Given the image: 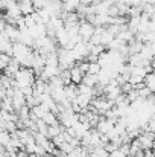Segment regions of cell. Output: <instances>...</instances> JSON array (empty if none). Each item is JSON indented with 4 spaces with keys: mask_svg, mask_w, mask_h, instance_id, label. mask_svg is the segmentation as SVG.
Returning a JSON list of instances; mask_svg holds the SVG:
<instances>
[{
    "mask_svg": "<svg viewBox=\"0 0 155 157\" xmlns=\"http://www.w3.org/2000/svg\"><path fill=\"white\" fill-rule=\"evenodd\" d=\"M68 75H70V82H72L73 86H79L81 81H82V76H84V73L78 69L76 64L68 69Z\"/></svg>",
    "mask_w": 155,
    "mask_h": 157,
    "instance_id": "8992f818",
    "label": "cell"
},
{
    "mask_svg": "<svg viewBox=\"0 0 155 157\" xmlns=\"http://www.w3.org/2000/svg\"><path fill=\"white\" fill-rule=\"evenodd\" d=\"M11 59H12V58H11L9 55H6V53H0V72L5 70V67L9 64Z\"/></svg>",
    "mask_w": 155,
    "mask_h": 157,
    "instance_id": "e0dca14e",
    "label": "cell"
},
{
    "mask_svg": "<svg viewBox=\"0 0 155 157\" xmlns=\"http://www.w3.org/2000/svg\"><path fill=\"white\" fill-rule=\"evenodd\" d=\"M64 96H65V99H68L70 102L78 96V89H76V86H73V84H68V86H65L64 87Z\"/></svg>",
    "mask_w": 155,
    "mask_h": 157,
    "instance_id": "9c48e42d",
    "label": "cell"
},
{
    "mask_svg": "<svg viewBox=\"0 0 155 157\" xmlns=\"http://www.w3.org/2000/svg\"><path fill=\"white\" fill-rule=\"evenodd\" d=\"M41 121H43L47 127H49V125H58V116H56L55 113H52V111H47Z\"/></svg>",
    "mask_w": 155,
    "mask_h": 157,
    "instance_id": "5bb4252c",
    "label": "cell"
},
{
    "mask_svg": "<svg viewBox=\"0 0 155 157\" xmlns=\"http://www.w3.org/2000/svg\"><path fill=\"white\" fill-rule=\"evenodd\" d=\"M20 69V66L14 61V59H11L9 61V64L5 67V70H3V75H6V76H9V78H12L15 73H17V70Z\"/></svg>",
    "mask_w": 155,
    "mask_h": 157,
    "instance_id": "30bf717a",
    "label": "cell"
},
{
    "mask_svg": "<svg viewBox=\"0 0 155 157\" xmlns=\"http://www.w3.org/2000/svg\"><path fill=\"white\" fill-rule=\"evenodd\" d=\"M143 2H145V3H149V5H154L155 0H143Z\"/></svg>",
    "mask_w": 155,
    "mask_h": 157,
    "instance_id": "d6986e66",
    "label": "cell"
},
{
    "mask_svg": "<svg viewBox=\"0 0 155 157\" xmlns=\"http://www.w3.org/2000/svg\"><path fill=\"white\" fill-rule=\"evenodd\" d=\"M113 127H114V122H113V121H108V119H105L103 116H101V119H99L98 125L94 127V130H96L99 134H106L108 131L113 130Z\"/></svg>",
    "mask_w": 155,
    "mask_h": 157,
    "instance_id": "277c9868",
    "label": "cell"
},
{
    "mask_svg": "<svg viewBox=\"0 0 155 157\" xmlns=\"http://www.w3.org/2000/svg\"><path fill=\"white\" fill-rule=\"evenodd\" d=\"M143 86H145L151 93H154V90H155V75H154V72H152V73H148V75L145 76V79H143Z\"/></svg>",
    "mask_w": 155,
    "mask_h": 157,
    "instance_id": "8fae6325",
    "label": "cell"
},
{
    "mask_svg": "<svg viewBox=\"0 0 155 157\" xmlns=\"http://www.w3.org/2000/svg\"><path fill=\"white\" fill-rule=\"evenodd\" d=\"M14 79V86L15 89H23V87H32L35 82V75L32 72V69H26V67H20L17 70V73L12 76Z\"/></svg>",
    "mask_w": 155,
    "mask_h": 157,
    "instance_id": "6da1fadb",
    "label": "cell"
},
{
    "mask_svg": "<svg viewBox=\"0 0 155 157\" xmlns=\"http://www.w3.org/2000/svg\"><path fill=\"white\" fill-rule=\"evenodd\" d=\"M140 147L143 151H148V150H152L154 147V133H146V131H142L140 136L137 137Z\"/></svg>",
    "mask_w": 155,
    "mask_h": 157,
    "instance_id": "3957f363",
    "label": "cell"
},
{
    "mask_svg": "<svg viewBox=\"0 0 155 157\" xmlns=\"http://www.w3.org/2000/svg\"><path fill=\"white\" fill-rule=\"evenodd\" d=\"M9 139H11V134L8 133V131H5V130H2L0 131V147H8V144H9Z\"/></svg>",
    "mask_w": 155,
    "mask_h": 157,
    "instance_id": "2e32d148",
    "label": "cell"
},
{
    "mask_svg": "<svg viewBox=\"0 0 155 157\" xmlns=\"http://www.w3.org/2000/svg\"><path fill=\"white\" fill-rule=\"evenodd\" d=\"M0 105H2L0 110H3V111H14V108H12V101H11V98H8V96H5V98L0 101Z\"/></svg>",
    "mask_w": 155,
    "mask_h": 157,
    "instance_id": "9a60e30c",
    "label": "cell"
},
{
    "mask_svg": "<svg viewBox=\"0 0 155 157\" xmlns=\"http://www.w3.org/2000/svg\"><path fill=\"white\" fill-rule=\"evenodd\" d=\"M31 2H32V3H34V2H35V0H31Z\"/></svg>",
    "mask_w": 155,
    "mask_h": 157,
    "instance_id": "44dd1931",
    "label": "cell"
},
{
    "mask_svg": "<svg viewBox=\"0 0 155 157\" xmlns=\"http://www.w3.org/2000/svg\"><path fill=\"white\" fill-rule=\"evenodd\" d=\"M18 28L17 26H14V25H6L5 26V29L2 31V34L9 40V41H12V43H17V38H18Z\"/></svg>",
    "mask_w": 155,
    "mask_h": 157,
    "instance_id": "5b68a950",
    "label": "cell"
},
{
    "mask_svg": "<svg viewBox=\"0 0 155 157\" xmlns=\"http://www.w3.org/2000/svg\"><path fill=\"white\" fill-rule=\"evenodd\" d=\"M3 151H5V148H3V147H0V156L3 154Z\"/></svg>",
    "mask_w": 155,
    "mask_h": 157,
    "instance_id": "ffe728a7",
    "label": "cell"
},
{
    "mask_svg": "<svg viewBox=\"0 0 155 157\" xmlns=\"http://www.w3.org/2000/svg\"><path fill=\"white\" fill-rule=\"evenodd\" d=\"M101 72V66L98 64V63H88V72L87 73H90V75H98Z\"/></svg>",
    "mask_w": 155,
    "mask_h": 157,
    "instance_id": "ac0fdd59",
    "label": "cell"
},
{
    "mask_svg": "<svg viewBox=\"0 0 155 157\" xmlns=\"http://www.w3.org/2000/svg\"><path fill=\"white\" fill-rule=\"evenodd\" d=\"M17 5H18V8H20L21 15H29V14L35 12L34 3H32L31 0H20V2H17Z\"/></svg>",
    "mask_w": 155,
    "mask_h": 157,
    "instance_id": "52a82bcc",
    "label": "cell"
},
{
    "mask_svg": "<svg viewBox=\"0 0 155 157\" xmlns=\"http://www.w3.org/2000/svg\"><path fill=\"white\" fill-rule=\"evenodd\" d=\"M93 34H94V26L91 23L85 21V20H81L79 26H78V35L81 37V40L87 43L93 37Z\"/></svg>",
    "mask_w": 155,
    "mask_h": 157,
    "instance_id": "7a4b0ae2",
    "label": "cell"
},
{
    "mask_svg": "<svg viewBox=\"0 0 155 157\" xmlns=\"http://www.w3.org/2000/svg\"><path fill=\"white\" fill-rule=\"evenodd\" d=\"M46 28H49V29H52L53 32H56V31H59V29L64 28V21H62L61 17H50V20L47 21Z\"/></svg>",
    "mask_w": 155,
    "mask_h": 157,
    "instance_id": "ba28073f",
    "label": "cell"
},
{
    "mask_svg": "<svg viewBox=\"0 0 155 157\" xmlns=\"http://www.w3.org/2000/svg\"><path fill=\"white\" fill-rule=\"evenodd\" d=\"M81 84H84V86H87V87H94L96 84H98V76L96 75H90V73H85L84 76H82V81H81Z\"/></svg>",
    "mask_w": 155,
    "mask_h": 157,
    "instance_id": "7c38bea8",
    "label": "cell"
},
{
    "mask_svg": "<svg viewBox=\"0 0 155 157\" xmlns=\"http://www.w3.org/2000/svg\"><path fill=\"white\" fill-rule=\"evenodd\" d=\"M62 127L58 124V125H49L47 127V139H53V137H56L58 134H61L62 133Z\"/></svg>",
    "mask_w": 155,
    "mask_h": 157,
    "instance_id": "4fadbf2b",
    "label": "cell"
}]
</instances>
